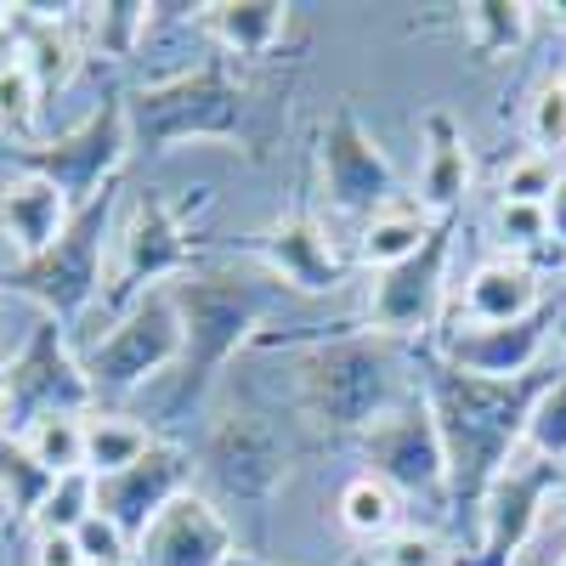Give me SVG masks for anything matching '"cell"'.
Listing matches in <instances>:
<instances>
[{
    "label": "cell",
    "instance_id": "9c48e42d",
    "mask_svg": "<svg viewBox=\"0 0 566 566\" xmlns=\"http://www.w3.org/2000/svg\"><path fill=\"white\" fill-rule=\"evenodd\" d=\"M97 510L91 504V476H63L52 493L40 499V510H34V527L40 533H80V522Z\"/></svg>",
    "mask_w": 566,
    "mask_h": 566
},
{
    "label": "cell",
    "instance_id": "30bf717a",
    "mask_svg": "<svg viewBox=\"0 0 566 566\" xmlns=\"http://www.w3.org/2000/svg\"><path fill=\"white\" fill-rule=\"evenodd\" d=\"M493 239H499L510 255L538 250V244L549 239V205H510V199H499V205H493Z\"/></svg>",
    "mask_w": 566,
    "mask_h": 566
},
{
    "label": "cell",
    "instance_id": "6da1fadb",
    "mask_svg": "<svg viewBox=\"0 0 566 566\" xmlns=\"http://www.w3.org/2000/svg\"><path fill=\"white\" fill-rule=\"evenodd\" d=\"M533 306H538V277H533V266H522L515 255H499V261L476 266L470 283H464V312L476 323L504 328V323H522Z\"/></svg>",
    "mask_w": 566,
    "mask_h": 566
},
{
    "label": "cell",
    "instance_id": "7c38bea8",
    "mask_svg": "<svg viewBox=\"0 0 566 566\" xmlns=\"http://www.w3.org/2000/svg\"><path fill=\"white\" fill-rule=\"evenodd\" d=\"M74 538H80V555L97 560V566H125V560H130V538H125V527H119V515L103 510V504L85 515Z\"/></svg>",
    "mask_w": 566,
    "mask_h": 566
},
{
    "label": "cell",
    "instance_id": "7a4b0ae2",
    "mask_svg": "<svg viewBox=\"0 0 566 566\" xmlns=\"http://www.w3.org/2000/svg\"><path fill=\"white\" fill-rule=\"evenodd\" d=\"M148 424H136L125 413H91L85 419V476L103 482V476H125L148 459Z\"/></svg>",
    "mask_w": 566,
    "mask_h": 566
},
{
    "label": "cell",
    "instance_id": "ac0fdd59",
    "mask_svg": "<svg viewBox=\"0 0 566 566\" xmlns=\"http://www.w3.org/2000/svg\"><path fill=\"white\" fill-rule=\"evenodd\" d=\"M7 12H12V7H0V29H7Z\"/></svg>",
    "mask_w": 566,
    "mask_h": 566
},
{
    "label": "cell",
    "instance_id": "4fadbf2b",
    "mask_svg": "<svg viewBox=\"0 0 566 566\" xmlns=\"http://www.w3.org/2000/svg\"><path fill=\"white\" fill-rule=\"evenodd\" d=\"M374 566H448V544L437 533H419V527H397L391 538H380V555Z\"/></svg>",
    "mask_w": 566,
    "mask_h": 566
},
{
    "label": "cell",
    "instance_id": "ba28073f",
    "mask_svg": "<svg viewBox=\"0 0 566 566\" xmlns=\"http://www.w3.org/2000/svg\"><path fill=\"white\" fill-rule=\"evenodd\" d=\"M464 181H470L464 148H459V142H437V148L424 154V165H419V193H424V205L448 210V205L464 193Z\"/></svg>",
    "mask_w": 566,
    "mask_h": 566
},
{
    "label": "cell",
    "instance_id": "3957f363",
    "mask_svg": "<svg viewBox=\"0 0 566 566\" xmlns=\"http://www.w3.org/2000/svg\"><path fill=\"white\" fill-rule=\"evenodd\" d=\"M29 464H40L45 476H85V419L74 413H40L23 431Z\"/></svg>",
    "mask_w": 566,
    "mask_h": 566
},
{
    "label": "cell",
    "instance_id": "9a60e30c",
    "mask_svg": "<svg viewBox=\"0 0 566 566\" xmlns=\"http://www.w3.org/2000/svg\"><path fill=\"white\" fill-rule=\"evenodd\" d=\"M34 566H85L80 538H74V533H40V544H34Z\"/></svg>",
    "mask_w": 566,
    "mask_h": 566
},
{
    "label": "cell",
    "instance_id": "2e32d148",
    "mask_svg": "<svg viewBox=\"0 0 566 566\" xmlns=\"http://www.w3.org/2000/svg\"><path fill=\"white\" fill-rule=\"evenodd\" d=\"M549 232H555V239H566V181H560V193L549 199Z\"/></svg>",
    "mask_w": 566,
    "mask_h": 566
},
{
    "label": "cell",
    "instance_id": "8992f818",
    "mask_svg": "<svg viewBox=\"0 0 566 566\" xmlns=\"http://www.w3.org/2000/svg\"><path fill=\"white\" fill-rule=\"evenodd\" d=\"M283 23H290V12L283 7H210V29L232 45V52H266V45L283 34Z\"/></svg>",
    "mask_w": 566,
    "mask_h": 566
},
{
    "label": "cell",
    "instance_id": "5bb4252c",
    "mask_svg": "<svg viewBox=\"0 0 566 566\" xmlns=\"http://www.w3.org/2000/svg\"><path fill=\"white\" fill-rule=\"evenodd\" d=\"M34 97H40V80H34L29 57L0 63V119H7V125H29Z\"/></svg>",
    "mask_w": 566,
    "mask_h": 566
},
{
    "label": "cell",
    "instance_id": "5b68a950",
    "mask_svg": "<svg viewBox=\"0 0 566 566\" xmlns=\"http://www.w3.org/2000/svg\"><path fill=\"white\" fill-rule=\"evenodd\" d=\"M340 527L357 538H391L397 533V493L380 476H357L340 493Z\"/></svg>",
    "mask_w": 566,
    "mask_h": 566
},
{
    "label": "cell",
    "instance_id": "d6986e66",
    "mask_svg": "<svg viewBox=\"0 0 566 566\" xmlns=\"http://www.w3.org/2000/svg\"><path fill=\"white\" fill-rule=\"evenodd\" d=\"M85 566H97V560H85Z\"/></svg>",
    "mask_w": 566,
    "mask_h": 566
},
{
    "label": "cell",
    "instance_id": "e0dca14e",
    "mask_svg": "<svg viewBox=\"0 0 566 566\" xmlns=\"http://www.w3.org/2000/svg\"><path fill=\"white\" fill-rule=\"evenodd\" d=\"M216 566H261V560H255V555H250V549H227V555H221V560H216Z\"/></svg>",
    "mask_w": 566,
    "mask_h": 566
},
{
    "label": "cell",
    "instance_id": "8fae6325",
    "mask_svg": "<svg viewBox=\"0 0 566 566\" xmlns=\"http://www.w3.org/2000/svg\"><path fill=\"white\" fill-rule=\"evenodd\" d=\"M527 136L538 154H560L566 148V80H544L527 103Z\"/></svg>",
    "mask_w": 566,
    "mask_h": 566
},
{
    "label": "cell",
    "instance_id": "52a82bcc",
    "mask_svg": "<svg viewBox=\"0 0 566 566\" xmlns=\"http://www.w3.org/2000/svg\"><path fill=\"white\" fill-rule=\"evenodd\" d=\"M560 181H566V176H560V159L527 148V154H515V159L504 165L499 199H510V205H549V199L560 193Z\"/></svg>",
    "mask_w": 566,
    "mask_h": 566
},
{
    "label": "cell",
    "instance_id": "ffe728a7",
    "mask_svg": "<svg viewBox=\"0 0 566 566\" xmlns=\"http://www.w3.org/2000/svg\"><path fill=\"white\" fill-rule=\"evenodd\" d=\"M560 566H566V560H560Z\"/></svg>",
    "mask_w": 566,
    "mask_h": 566
},
{
    "label": "cell",
    "instance_id": "277c9868",
    "mask_svg": "<svg viewBox=\"0 0 566 566\" xmlns=\"http://www.w3.org/2000/svg\"><path fill=\"white\" fill-rule=\"evenodd\" d=\"M424 239H431V221L413 216V210H380L368 227H363V261L374 272H391L402 261H413L424 250Z\"/></svg>",
    "mask_w": 566,
    "mask_h": 566
}]
</instances>
